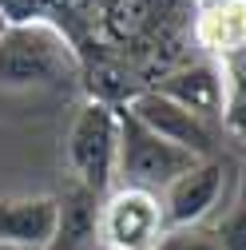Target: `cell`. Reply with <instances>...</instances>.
Wrapping results in <instances>:
<instances>
[{"instance_id":"17","label":"cell","mask_w":246,"mask_h":250,"mask_svg":"<svg viewBox=\"0 0 246 250\" xmlns=\"http://www.w3.org/2000/svg\"><path fill=\"white\" fill-rule=\"evenodd\" d=\"M103 250H119V246H103Z\"/></svg>"},{"instance_id":"16","label":"cell","mask_w":246,"mask_h":250,"mask_svg":"<svg viewBox=\"0 0 246 250\" xmlns=\"http://www.w3.org/2000/svg\"><path fill=\"white\" fill-rule=\"evenodd\" d=\"M0 250H16V246H4V242H0Z\"/></svg>"},{"instance_id":"1","label":"cell","mask_w":246,"mask_h":250,"mask_svg":"<svg viewBox=\"0 0 246 250\" xmlns=\"http://www.w3.org/2000/svg\"><path fill=\"white\" fill-rule=\"evenodd\" d=\"M83 83V56L76 40L52 20L8 24L0 32V96L16 91H64Z\"/></svg>"},{"instance_id":"6","label":"cell","mask_w":246,"mask_h":250,"mask_svg":"<svg viewBox=\"0 0 246 250\" xmlns=\"http://www.w3.org/2000/svg\"><path fill=\"white\" fill-rule=\"evenodd\" d=\"M123 111H131L143 127L155 131L159 139H167V143H175V147H183V151H191L195 159H210L214 135H210V127H206V119H199L195 111H187L183 104L167 100L163 91L143 87Z\"/></svg>"},{"instance_id":"3","label":"cell","mask_w":246,"mask_h":250,"mask_svg":"<svg viewBox=\"0 0 246 250\" xmlns=\"http://www.w3.org/2000/svg\"><path fill=\"white\" fill-rule=\"evenodd\" d=\"M119 163V107L87 100L68 131V167L83 191L107 195Z\"/></svg>"},{"instance_id":"18","label":"cell","mask_w":246,"mask_h":250,"mask_svg":"<svg viewBox=\"0 0 246 250\" xmlns=\"http://www.w3.org/2000/svg\"><path fill=\"white\" fill-rule=\"evenodd\" d=\"M0 32H4V20H0Z\"/></svg>"},{"instance_id":"4","label":"cell","mask_w":246,"mask_h":250,"mask_svg":"<svg viewBox=\"0 0 246 250\" xmlns=\"http://www.w3.org/2000/svg\"><path fill=\"white\" fill-rule=\"evenodd\" d=\"M96 227H100L107 246H119V250H155V242L167 230L163 203H159V195H151V191L119 187V191H111L103 199Z\"/></svg>"},{"instance_id":"8","label":"cell","mask_w":246,"mask_h":250,"mask_svg":"<svg viewBox=\"0 0 246 250\" xmlns=\"http://www.w3.org/2000/svg\"><path fill=\"white\" fill-rule=\"evenodd\" d=\"M155 91H163L167 100L183 104L187 111H195L199 119L223 115V76L214 64H187L175 68L163 80H155Z\"/></svg>"},{"instance_id":"15","label":"cell","mask_w":246,"mask_h":250,"mask_svg":"<svg viewBox=\"0 0 246 250\" xmlns=\"http://www.w3.org/2000/svg\"><path fill=\"white\" fill-rule=\"evenodd\" d=\"M155 250H223V242L214 234H203L199 227H191V230H163Z\"/></svg>"},{"instance_id":"13","label":"cell","mask_w":246,"mask_h":250,"mask_svg":"<svg viewBox=\"0 0 246 250\" xmlns=\"http://www.w3.org/2000/svg\"><path fill=\"white\" fill-rule=\"evenodd\" d=\"M56 0H0V20L8 24H32V20H52Z\"/></svg>"},{"instance_id":"11","label":"cell","mask_w":246,"mask_h":250,"mask_svg":"<svg viewBox=\"0 0 246 250\" xmlns=\"http://www.w3.org/2000/svg\"><path fill=\"white\" fill-rule=\"evenodd\" d=\"M151 0H103L100 4V32L107 44H135L151 28Z\"/></svg>"},{"instance_id":"12","label":"cell","mask_w":246,"mask_h":250,"mask_svg":"<svg viewBox=\"0 0 246 250\" xmlns=\"http://www.w3.org/2000/svg\"><path fill=\"white\" fill-rule=\"evenodd\" d=\"M219 76H223V123L226 131L246 139V44L223 56Z\"/></svg>"},{"instance_id":"5","label":"cell","mask_w":246,"mask_h":250,"mask_svg":"<svg viewBox=\"0 0 246 250\" xmlns=\"http://www.w3.org/2000/svg\"><path fill=\"white\" fill-rule=\"evenodd\" d=\"M226 171L230 167L210 155V159H199L187 175H179L167 191L159 195L167 230H191V227H199L203 218L219 207L223 187H226Z\"/></svg>"},{"instance_id":"7","label":"cell","mask_w":246,"mask_h":250,"mask_svg":"<svg viewBox=\"0 0 246 250\" xmlns=\"http://www.w3.org/2000/svg\"><path fill=\"white\" fill-rule=\"evenodd\" d=\"M60 199L16 195L0 199V242L16 250H52L60 238Z\"/></svg>"},{"instance_id":"14","label":"cell","mask_w":246,"mask_h":250,"mask_svg":"<svg viewBox=\"0 0 246 250\" xmlns=\"http://www.w3.org/2000/svg\"><path fill=\"white\" fill-rule=\"evenodd\" d=\"M214 238L223 242V250H246V195L223 214V223L214 227Z\"/></svg>"},{"instance_id":"2","label":"cell","mask_w":246,"mask_h":250,"mask_svg":"<svg viewBox=\"0 0 246 250\" xmlns=\"http://www.w3.org/2000/svg\"><path fill=\"white\" fill-rule=\"evenodd\" d=\"M195 163L199 159L191 151L159 139L155 131H147L131 111L119 107V163H115V175L123 179V187L163 195L167 187L179 175H187Z\"/></svg>"},{"instance_id":"10","label":"cell","mask_w":246,"mask_h":250,"mask_svg":"<svg viewBox=\"0 0 246 250\" xmlns=\"http://www.w3.org/2000/svg\"><path fill=\"white\" fill-rule=\"evenodd\" d=\"M83 87H87V100L107 104V107H127L143 91L127 76V68L115 64V60H96V64H87V60H83Z\"/></svg>"},{"instance_id":"9","label":"cell","mask_w":246,"mask_h":250,"mask_svg":"<svg viewBox=\"0 0 246 250\" xmlns=\"http://www.w3.org/2000/svg\"><path fill=\"white\" fill-rule=\"evenodd\" d=\"M199 44L214 56H226L246 44V0H214L199 16Z\"/></svg>"}]
</instances>
